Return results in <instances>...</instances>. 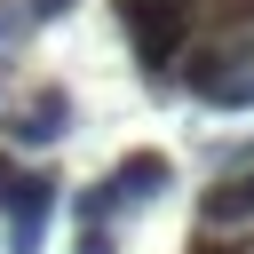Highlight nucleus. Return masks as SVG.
<instances>
[{"label":"nucleus","mask_w":254,"mask_h":254,"mask_svg":"<svg viewBox=\"0 0 254 254\" xmlns=\"http://www.w3.org/2000/svg\"><path fill=\"white\" fill-rule=\"evenodd\" d=\"M190 254H254V238L238 246V238H222V230H206V238H190Z\"/></svg>","instance_id":"7"},{"label":"nucleus","mask_w":254,"mask_h":254,"mask_svg":"<svg viewBox=\"0 0 254 254\" xmlns=\"http://www.w3.org/2000/svg\"><path fill=\"white\" fill-rule=\"evenodd\" d=\"M79 254H111V230L103 222H79Z\"/></svg>","instance_id":"9"},{"label":"nucleus","mask_w":254,"mask_h":254,"mask_svg":"<svg viewBox=\"0 0 254 254\" xmlns=\"http://www.w3.org/2000/svg\"><path fill=\"white\" fill-rule=\"evenodd\" d=\"M119 32L135 40V56H143V71L159 79V87H175V48L190 40V0H119Z\"/></svg>","instance_id":"1"},{"label":"nucleus","mask_w":254,"mask_h":254,"mask_svg":"<svg viewBox=\"0 0 254 254\" xmlns=\"http://www.w3.org/2000/svg\"><path fill=\"white\" fill-rule=\"evenodd\" d=\"M24 32H32V24H24V8H0V56H8V48L24 40Z\"/></svg>","instance_id":"8"},{"label":"nucleus","mask_w":254,"mask_h":254,"mask_svg":"<svg viewBox=\"0 0 254 254\" xmlns=\"http://www.w3.org/2000/svg\"><path fill=\"white\" fill-rule=\"evenodd\" d=\"M56 198H64V183H56V175H16V183H8L0 214H8V246H16V254H40V230H48Z\"/></svg>","instance_id":"3"},{"label":"nucleus","mask_w":254,"mask_h":254,"mask_svg":"<svg viewBox=\"0 0 254 254\" xmlns=\"http://www.w3.org/2000/svg\"><path fill=\"white\" fill-rule=\"evenodd\" d=\"M183 87H190L198 103H214V111H246V103H254V64H238V56H222V48H190Z\"/></svg>","instance_id":"2"},{"label":"nucleus","mask_w":254,"mask_h":254,"mask_svg":"<svg viewBox=\"0 0 254 254\" xmlns=\"http://www.w3.org/2000/svg\"><path fill=\"white\" fill-rule=\"evenodd\" d=\"M71 0H24V24H48V16H64Z\"/></svg>","instance_id":"10"},{"label":"nucleus","mask_w":254,"mask_h":254,"mask_svg":"<svg viewBox=\"0 0 254 254\" xmlns=\"http://www.w3.org/2000/svg\"><path fill=\"white\" fill-rule=\"evenodd\" d=\"M64 127H71V95H64V87H40L32 103H16V111L0 119V135H8V143H32V151L56 143Z\"/></svg>","instance_id":"4"},{"label":"nucleus","mask_w":254,"mask_h":254,"mask_svg":"<svg viewBox=\"0 0 254 254\" xmlns=\"http://www.w3.org/2000/svg\"><path fill=\"white\" fill-rule=\"evenodd\" d=\"M167 183H175L167 151H127V159L111 167V183H103V190H111V206H127V198H159Z\"/></svg>","instance_id":"5"},{"label":"nucleus","mask_w":254,"mask_h":254,"mask_svg":"<svg viewBox=\"0 0 254 254\" xmlns=\"http://www.w3.org/2000/svg\"><path fill=\"white\" fill-rule=\"evenodd\" d=\"M198 222H206V230H246V222H254V167L222 175V183L198 198Z\"/></svg>","instance_id":"6"},{"label":"nucleus","mask_w":254,"mask_h":254,"mask_svg":"<svg viewBox=\"0 0 254 254\" xmlns=\"http://www.w3.org/2000/svg\"><path fill=\"white\" fill-rule=\"evenodd\" d=\"M24 167H16V151H0V198H8V183H16Z\"/></svg>","instance_id":"11"}]
</instances>
